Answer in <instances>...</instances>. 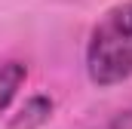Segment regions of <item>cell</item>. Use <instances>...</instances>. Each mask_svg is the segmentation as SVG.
<instances>
[{
    "label": "cell",
    "mask_w": 132,
    "mask_h": 129,
    "mask_svg": "<svg viewBox=\"0 0 132 129\" xmlns=\"http://www.w3.org/2000/svg\"><path fill=\"white\" fill-rule=\"evenodd\" d=\"M83 62L95 86H117L132 77V0L108 9L95 22Z\"/></svg>",
    "instance_id": "1"
},
{
    "label": "cell",
    "mask_w": 132,
    "mask_h": 129,
    "mask_svg": "<svg viewBox=\"0 0 132 129\" xmlns=\"http://www.w3.org/2000/svg\"><path fill=\"white\" fill-rule=\"evenodd\" d=\"M25 80H28V64L25 62H19V59L0 62V114L12 104V98L19 95Z\"/></svg>",
    "instance_id": "2"
},
{
    "label": "cell",
    "mask_w": 132,
    "mask_h": 129,
    "mask_svg": "<svg viewBox=\"0 0 132 129\" xmlns=\"http://www.w3.org/2000/svg\"><path fill=\"white\" fill-rule=\"evenodd\" d=\"M49 114H52V98L34 95L31 101L22 108V114L12 120V129H37V126H43V123L49 120Z\"/></svg>",
    "instance_id": "3"
},
{
    "label": "cell",
    "mask_w": 132,
    "mask_h": 129,
    "mask_svg": "<svg viewBox=\"0 0 132 129\" xmlns=\"http://www.w3.org/2000/svg\"><path fill=\"white\" fill-rule=\"evenodd\" d=\"M120 126H123V117H117L114 123H108V126H101V129H120ZM123 129H126V126H123Z\"/></svg>",
    "instance_id": "4"
}]
</instances>
